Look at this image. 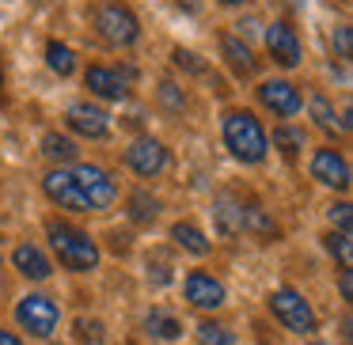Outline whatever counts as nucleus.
Here are the masks:
<instances>
[{
    "instance_id": "7",
    "label": "nucleus",
    "mask_w": 353,
    "mask_h": 345,
    "mask_svg": "<svg viewBox=\"0 0 353 345\" xmlns=\"http://www.w3.org/2000/svg\"><path fill=\"white\" fill-rule=\"evenodd\" d=\"M122 160H125V167H130L133 175L156 178V175H160V171L171 163V156H168V148H163L156 137H137V140H133V145L122 152Z\"/></svg>"
},
{
    "instance_id": "9",
    "label": "nucleus",
    "mask_w": 353,
    "mask_h": 345,
    "mask_svg": "<svg viewBox=\"0 0 353 345\" xmlns=\"http://www.w3.org/2000/svg\"><path fill=\"white\" fill-rule=\"evenodd\" d=\"M42 190H46V198L54 201V205L69 209V213H92L84 194H80V186H77V178H72V171H65V167L46 171V175H42Z\"/></svg>"
},
{
    "instance_id": "29",
    "label": "nucleus",
    "mask_w": 353,
    "mask_h": 345,
    "mask_svg": "<svg viewBox=\"0 0 353 345\" xmlns=\"http://www.w3.org/2000/svg\"><path fill=\"white\" fill-rule=\"evenodd\" d=\"M171 65L183 69V72H190V76H201V72H205V65L198 61V54H190V50H183V46L171 50Z\"/></svg>"
},
{
    "instance_id": "25",
    "label": "nucleus",
    "mask_w": 353,
    "mask_h": 345,
    "mask_svg": "<svg viewBox=\"0 0 353 345\" xmlns=\"http://www.w3.org/2000/svg\"><path fill=\"white\" fill-rule=\"evenodd\" d=\"M307 107H312V118H315V125H319V129H327V133L342 129V118H334V107H330L323 95H312V103H307Z\"/></svg>"
},
{
    "instance_id": "33",
    "label": "nucleus",
    "mask_w": 353,
    "mask_h": 345,
    "mask_svg": "<svg viewBox=\"0 0 353 345\" xmlns=\"http://www.w3.org/2000/svg\"><path fill=\"white\" fill-rule=\"evenodd\" d=\"M338 292H342V300L353 296V277H350V269H342V277H338Z\"/></svg>"
},
{
    "instance_id": "19",
    "label": "nucleus",
    "mask_w": 353,
    "mask_h": 345,
    "mask_svg": "<svg viewBox=\"0 0 353 345\" xmlns=\"http://www.w3.org/2000/svg\"><path fill=\"white\" fill-rule=\"evenodd\" d=\"M243 231L270 239V236H277V224H274V216H270L259 201H243Z\"/></svg>"
},
{
    "instance_id": "6",
    "label": "nucleus",
    "mask_w": 353,
    "mask_h": 345,
    "mask_svg": "<svg viewBox=\"0 0 353 345\" xmlns=\"http://www.w3.org/2000/svg\"><path fill=\"white\" fill-rule=\"evenodd\" d=\"M72 178H77V186H80V194H84L92 213H107L118 201V182L103 167H95V163H77V167H72Z\"/></svg>"
},
{
    "instance_id": "11",
    "label": "nucleus",
    "mask_w": 353,
    "mask_h": 345,
    "mask_svg": "<svg viewBox=\"0 0 353 345\" xmlns=\"http://www.w3.org/2000/svg\"><path fill=\"white\" fill-rule=\"evenodd\" d=\"M266 50L274 57V65L281 69H296L300 65V39H296V27L285 23V19H274L266 31Z\"/></svg>"
},
{
    "instance_id": "15",
    "label": "nucleus",
    "mask_w": 353,
    "mask_h": 345,
    "mask_svg": "<svg viewBox=\"0 0 353 345\" xmlns=\"http://www.w3.org/2000/svg\"><path fill=\"white\" fill-rule=\"evenodd\" d=\"M12 266H16L19 277H27V281H46L50 273H54V262L46 258V251L34 243H19L16 251H12Z\"/></svg>"
},
{
    "instance_id": "3",
    "label": "nucleus",
    "mask_w": 353,
    "mask_h": 345,
    "mask_svg": "<svg viewBox=\"0 0 353 345\" xmlns=\"http://www.w3.org/2000/svg\"><path fill=\"white\" fill-rule=\"evenodd\" d=\"M92 27H95V34L114 50H125L141 39L137 12H133L130 4H122V0H103L99 8L92 12Z\"/></svg>"
},
{
    "instance_id": "5",
    "label": "nucleus",
    "mask_w": 353,
    "mask_h": 345,
    "mask_svg": "<svg viewBox=\"0 0 353 345\" xmlns=\"http://www.w3.org/2000/svg\"><path fill=\"white\" fill-rule=\"evenodd\" d=\"M16 322L31 337H50L57 330V322H61V311H57V304L46 292H27L16 304Z\"/></svg>"
},
{
    "instance_id": "32",
    "label": "nucleus",
    "mask_w": 353,
    "mask_h": 345,
    "mask_svg": "<svg viewBox=\"0 0 353 345\" xmlns=\"http://www.w3.org/2000/svg\"><path fill=\"white\" fill-rule=\"evenodd\" d=\"M330 224H338V231H342V236H350V205H345V201L330 205Z\"/></svg>"
},
{
    "instance_id": "16",
    "label": "nucleus",
    "mask_w": 353,
    "mask_h": 345,
    "mask_svg": "<svg viewBox=\"0 0 353 345\" xmlns=\"http://www.w3.org/2000/svg\"><path fill=\"white\" fill-rule=\"evenodd\" d=\"M84 84H88V92L99 95V99H110V103L125 99V76L118 69H107V65H88Z\"/></svg>"
},
{
    "instance_id": "4",
    "label": "nucleus",
    "mask_w": 353,
    "mask_h": 345,
    "mask_svg": "<svg viewBox=\"0 0 353 345\" xmlns=\"http://www.w3.org/2000/svg\"><path fill=\"white\" fill-rule=\"evenodd\" d=\"M270 311H274V319L281 322L285 330H292V334H315V311L312 304L304 300V292L296 289H274L270 292Z\"/></svg>"
},
{
    "instance_id": "36",
    "label": "nucleus",
    "mask_w": 353,
    "mask_h": 345,
    "mask_svg": "<svg viewBox=\"0 0 353 345\" xmlns=\"http://www.w3.org/2000/svg\"><path fill=\"white\" fill-rule=\"evenodd\" d=\"M0 92H4V69H0Z\"/></svg>"
},
{
    "instance_id": "37",
    "label": "nucleus",
    "mask_w": 353,
    "mask_h": 345,
    "mask_svg": "<svg viewBox=\"0 0 353 345\" xmlns=\"http://www.w3.org/2000/svg\"><path fill=\"white\" fill-rule=\"evenodd\" d=\"M312 345H323V342H312Z\"/></svg>"
},
{
    "instance_id": "23",
    "label": "nucleus",
    "mask_w": 353,
    "mask_h": 345,
    "mask_svg": "<svg viewBox=\"0 0 353 345\" xmlns=\"http://www.w3.org/2000/svg\"><path fill=\"white\" fill-rule=\"evenodd\" d=\"M145 326H148V334L160 337V342H175V337L183 334V322H179L175 315H163V311H152L145 319Z\"/></svg>"
},
{
    "instance_id": "18",
    "label": "nucleus",
    "mask_w": 353,
    "mask_h": 345,
    "mask_svg": "<svg viewBox=\"0 0 353 345\" xmlns=\"http://www.w3.org/2000/svg\"><path fill=\"white\" fill-rule=\"evenodd\" d=\"M171 239H175V247H183V251L198 254V258H205V254L213 251V243L205 239V231H201L198 224H190V220L171 224Z\"/></svg>"
},
{
    "instance_id": "31",
    "label": "nucleus",
    "mask_w": 353,
    "mask_h": 345,
    "mask_svg": "<svg viewBox=\"0 0 353 345\" xmlns=\"http://www.w3.org/2000/svg\"><path fill=\"white\" fill-rule=\"evenodd\" d=\"M77 334L84 342H103V322L99 319H77Z\"/></svg>"
},
{
    "instance_id": "30",
    "label": "nucleus",
    "mask_w": 353,
    "mask_h": 345,
    "mask_svg": "<svg viewBox=\"0 0 353 345\" xmlns=\"http://www.w3.org/2000/svg\"><path fill=\"white\" fill-rule=\"evenodd\" d=\"M330 42H334V54L342 57V61H350V57H353V31H350V27H334Z\"/></svg>"
},
{
    "instance_id": "21",
    "label": "nucleus",
    "mask_w": 353,
    "mask_h": 345,
    "mask_svg": "<svg viewBox=\"0 0 353 345\" xmlns=\"http://www.w3.org/2000/svg\"><path fill=\"white\" fill-rule=\"evenodd\" d=\"M46 65L57 72V76H72V72H77V54H72L65 42L50 39L46 42Z\"/></svg>"
},
{
    "instance_id": "26",
    "label": "nucleus",
    "mask_w": 353,
    "mask_h": 345,
    "mask_svg": "<svg viewBox=\"0 0 353 345\" xmlns=\"http://www.w3.org/2000/svg\"><path fill=\"white\" fill-rule=\"evenodd\" d=\"M323 247H327V251L334 254L342 269H350V266H353V243H350V236H342V231H330V236L323 239Z\"/></svg>"
},
{
    "instance_id": "10",
    "label": "nucleus",
    "mask_w": 353,
    "mask_h": 345,
    "mask_svg": "<svg viewBox=\"0 0 353 345\" xmlns=\"http://www.w3.org/2000/svg\"><path fill=\"white\" fill-rule=\"evenodd\" d=\"M259 103L274 118H296L300 107H304L300 92L289 84V80H262V84H259Z\"/></svg>"
},
{
    "instance_id": "27",
    "label": "nucleus",
    "mask_w": 353,
    "mask_h": 345,
    "mask_svg": "<svg viewBox=\"0 0 353 345\" xmlns=\"http://www.w3.org/2000/svg\"><path fill=\"white\" fill-rule=\"evenodd\" d=\"M194 334H198L201 345H232V334L221 326V322H198Z\"/></svg>"
},
{
    "instance_id": "22",
    "label": "nucleus",
    "mask_w": 353,
    "mask_h": 345,
    "mask_svg": "<svg viewBox=\"0 0 353 345\" xmlns=\"http://www.w3.org/2000/svg\"><path fill=\"white\" fill-rule=\"evenodd\" d=\"M125 205H130V220L133 224H152L156 216H160V201H156L152 194H145V190H133Z\"/></svg>"
},
{
    "instance_id": "35",
    "label": "nucleus",
    "mask_w": 353,
    "mask_h": 345,
    "mask_svg": "<svg viewBox=\"0 0 353 345\" xmlns=\"http://www.w3.org/2000/svg\"><path fill=\"white\" fill-rule=\"evenodd\" d=\"M216 4H247V0H216Z\"/></svg>"
},
{
    "instance_id": "12",
    "label": "nucleus",
    "mask_w": 353,
    "mask_h": 345,
    "mask_svg": "<svg viewBox=\"0 0 353 345\" xmlns=\"http://www.w3.org/2000/svg\"><path fill=\"white\" fill-rule=\"evenodd\" d=\"M312 178H319L330 190H350V163L338 148H319L312 156Z\"/></svg>"
},
{
    "instance_id": "34",
    "label": "nucleus",
    "mask_w": 353,
    "mask_h": 345,
    "mask_svg": "<svg viewBox=\"0 0 353 345\" xmlns=\"http://www.w3.org/2000/svg\"><path fill=\"white\" fill-rule=\"evenodd\" d=\"M0 345H23V342H19V337L12 334V330H0Z\"/></svg>"
},
{
    "instance_id": "2",
    "label": "nucleus",
    "mask_w": 353,
    "mask_h": 345,
    "mask_svg": "<svg viewBox=\"0 0 353 345\" xmlns=\"http://www.w3.org/2000/svg\"><path fill=\"white\" fill-rule=\"evenodd\" d=\"M224 129V145L236 156L239 163H262L270 152V137L262 129V122L251 114V110H228L221 122Z\"/></svg>"
},
{
    "instance_id": "24",
    "label": "nucleus",
    "mask_w": 353,
    "mask_h": 345,
    "mask_svg": "<svg viewBox=\"0 0 353 345\" xmlns=\"http://www.w3.org/2000/svg\"><path fill=\"white\" fill-rule=\"evenodd\" d=\"M274 148H281V156H300L304 148V129H292V125H277L274 129Z\"/></svg>"
},
{
    "instance_id": "14",
    "label": "nucleus",
    "mask_w": 353,
    "mask_h": 345,
    "mask_svg": "<svg viewBox=\"0 0 353 345\" xmlns=\"http://www.w3.org/2000/svg\"><path fill=\"white\" fill-rule=\"evenodd\" d=\"M69 129H72V133H80V137L103 140V137L110 133L107 110L92 107V103H72V107H69Z\"/></svg>"
},
{
    "instance_id": "17",
    "label": "nucleus",
    "mask_w": 353,
    "mask_h": 345,
    "mask_svg": "<svg viewBox=\"0 0 353 345\" xmlns=\"http://www.w3.org/2000/svg\"><path fill=\"white\" fill-rule=\"evenodd\" d=\"M221 54H224L228 69L236 72L239 80H251V76H254V69H259V61H254L251 46H247V42H239L236 34H221Z\"/></svg>"
},
{
    "instance_id": "1",
    "label": "nucleus",
    "mask_w": 353,
    "mask_h": 345,
    "mask_svg": "<svg viewBox=\"0 0 353 345\" xmlns=\"http://www.w3.org/2000/svg\"><path fill=\"white\" fill-rule=\"evenodd\" d=\"M46 239H50V251L57 254V262L69 273H92L99 266V243L88 231L72 228L65 220H46Z\"/></svg>"
},
{
    "instance_id": "20",
    "label": "nucleus",
    "mask_w": 353,
    "mask_h": 345,
    "mask_svg": "<svg viewBox=\"0 0 353 345\" xmlns=\"http://www.w3.org/2000/svg\"><path fill=\"white\" fill-rule=\"evenodd\" d=\"M42 156H46V160H54V163H72L80 156V148H77V140H72V137L46 133V137H42Z\"/></svg>"
},
{
    "instance_id": "13",
    "label": "nucleus",
    "mask_w": 353,
    "mask_h": 345,
    "mask_svg": "<svg viewBox=\"0 0 353 345\" xmlns=\"http://www.w3.org/2000/svg\"><path fill=\"white\" fill-rule=\"evenodd\" d=\"M213 228L221 239H236L243 231V201L236 194H216L213 198Z\"/></svg>"
},
{
    "instance_id": "28",
    "label": "nucleus",
    "mask_w": 353,
    "mask_h": 345,
    "mask_svg": "<svg viewBox=\"0 0 353 345\" xmlns=\"http://www.w3.org/2000/svg\"><path fill=\"white\" fill-rule=\"evenodd\" d=\"M156 95H160V107H163V110H171V114H179V110L186 107L183 87H179V84H171V80H163V84H160V92H156Z\"/></svg>"
},
{
    "instance_id": "8",
    "label": "nucleus",
    "mask_w": 353,
    "mask_h": 345,
    "mask_svg": "<svg viewBox=\"0 0 353 345\" xmlns=\"http://www.w3.org/2000/svg\"><path fill=\"white\" fill-rule=\"evenodd\" d=\"M183 296L190 307H198V311H216V307H224V300H228V292H224V284L216 281L213 273H201V269H190L183 281Z\"/></svg>"
}]
</instances>
